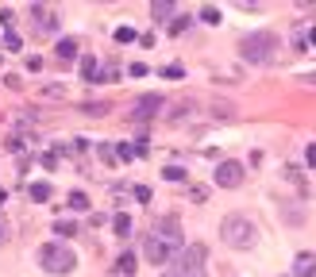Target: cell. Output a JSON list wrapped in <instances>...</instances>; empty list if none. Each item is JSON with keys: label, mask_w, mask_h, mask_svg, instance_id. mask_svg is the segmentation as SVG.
I'll use <instances>...</instances> for the list:
<instances>
[{"label": "cell", "mask_w": 316, "mask_h": 277, "mask_svg": "<svg viewBox=\"0 0 316 277\" xmlns=\"http://www.w3.org/2000/svg\"><path fill=\"white\" fill-rule=\"evenodd\" d=\"M162 277H177V274H162Z\"/></svg>", "instance_id": "d6a6232c"}, {"label": "cell", "mask_w": 316, "mask_h": 277, "mask_svg": "<svg viewBox=\"0 0 316 277\" xmlns=\"http://www.w3.org/2000/svg\"><path fill=\"white\" fill-rule=\"evenodd\" d=\"M116 39H120V43H135V31H131V27H116Z\"/></svg>", "instance_id": "44dd1931"}, {"label": "cell", "mask_w": 316, "mask_h": 277, "mask_svg": "<svg viewBox=\"0 0 316 277\" xmlns=\"http://www.w3.org/2000/svg\"><path fill=\"white\" fill-rule=\"evenodd\" d=\"M70 208H73V212H85V208H89V196H85V193H70Z\"/></svg>", "instance_id": "2e32d148"}, {"label": "cell", "mask_w": 316, "mask_h": 277, "mask_svg": "<svg viewBox=\"0 0 316 277\" xmlns=\"http://www.w3.org/2000/svg\"><path fill=\"white\" fill-rule=\"evenodd\" d=\"M185 27H189V19H185V16H174V19H170V35H181Z\"/></svg>", "instance_id": "d6986e66"}, {"label": "cell", "mask_w": 316, "mask_h": 277, "mask_svg": "<svg viewBox=\"0 0 316 277\" xmlns=\"http://www.w3.org/2000/svg\"><path fill=\"white\" fill-rule=\"evenodd\" d=\"M62 93H66L62 85H47V89H43V97H62Z\"/></svg>", "instance_id": "4316f807"}, {"label": "cell", "mask_w": 316, "mask_h": 277, "mask_svg": "<svg viewBox=\"0 0 316 277\" xmlns=\"http://www.w3.org/2000/svg\"><path fill=\"white\" fill-rule=\"evenodd\" d=\"M43 166L54 169V166H58V154H51V150H47V154H43Z\"/></svg>", "instance_id": "83f0119b"}, {"label": "cell", "mask_w": 316, "mask_h": 277, "mask_svg": "<svg viewBox=\"0 0 316 277\" xmlns=\"http://www.w3.org/2000/svg\"><path fill=\"white\" fill-rule=\"evenodd\" d=\"M305 162H309V166H316V147H309V150H305Z\"/></svg>", "instance_id": "f546056e"}, {"label": "cell", "mask_w": 316, "mask_h": 277, "mask_svg": "<svg viewBox=\"0 0 316 277\" xmlns=\"http://www.w3.org/2000/svg\"><path fill=\"white\" fill-rule=\"evenodd\" d=\"M162 104H166V100H162L158 93H147V97L135 104V115H139V119H151V115H158V108H162Z\"/></svg>", "instance_id": "ba28073f"}, {"label": "cell", "mask_w": 316, "mask_h": 277, "mask_svg": "<svg viewBox=\"0 0 316 277\" xmlns=\"http://www.w3.org/2000/svg\"><path fill=\"white\" fill-rule=\"evenodd\" d=\"M174 250H181L177 243H170V239H162V235H147V243H143V258L151 262V266H166L170 258H174Z\"/></svg>", "instance_id": "5b68a950"}, {"label": "cell", "mask_w": 316, "mask_h": 277, "mask_svg": "<svg viewBox=\"0 0 316 277\" xmlns=\"http://www.w3.org/2000/svg\"><path fill=\"white\" fill-rule=\"evenodd\" d=\"M54 50H58V58H62V62H70V58L77 54V39H58V47H54Z\"/></svg>", "instance_id": "8fae6325"}, {"label": "cell", "mask_w": 316, "mask_h": 277, "mask_svg": "<svg viewBox=\"0 0 316 277\" xmlns=\"http://www.w3.org/2000/svg\"><path fill=\"white\" fill-rule=\"evenodd\" d=\"M309 43H313V47H316V27H313V31H309Z\"/></svg>", "instance_id": "4dcf8cb0"}, {"label": "cell", "mask_w": 316, "mask_h": 277, "mask_svg": "<svg viewBox=\"0 0 316 277\" xmlns=\"http://www.w3.org/2000/svg\"><path fill=\"white\" fill-rule=\"evenodd\" d=\"M151 12H155L158 19H166V16H174V4H166V0H158V4H151Z\"/></svg>", "instance_id": "e0dca14e"}, {"label": "cell", "mask_w": 316, "mask_h": 277, "mask_svg": "<svg viewBox=\"0 0 316 277\" xmlns=\"http://www.w3.org/2000/svg\"><path fill=\"white\" fill-rule=\"evenodd\" d=\"M305 81H316V73H309V77H305Z\"/></svg>", "instance_id": "1f68e13d"}, {"label": "cell", "mask_w": 316, "mask_h": 277, "mask_svg": "<svg viewBox=\"0 0 316 277\" xmlns=\"http://www.w3.org/2000/svg\"><path fill=\"white\" fill-rule=\"evenodd\" d=\"M31 12H35V27H39V35L58 31V16H54V12H47L43 4H31Z\"/></svg>", "instance_id": "52a82bcc"}, {"label": "cell", "mask_w": 316, "mask_h": 277, "mask_svg": "<svg viewBox=\"0 0 316 277\" xmlns=\"http://www.w3.org/2000/svg\"><path fill=\"white\" fill-rule=\"evenodd\" d=\"M293 274L297 277H316V254H297V266H293Z\"/></svg>", "instance_id": "9c48e42d"}, {"label": "cell", "mask_w": 316, "mask_h": 277, "mask_svg": "<svg viewBox=\"0 0 316 277\" xmlns=\"http://www.w3.org/2000/svg\"><path fill=\"white\" fill-rule=\"evenodd\" d=\"M201 19H205V23H220V8H201Z\"/></svg>", "instance_id": "ffe728a7"}, {"label": "cell", "mask_w": 316, "mask_h": 277, "mask_svg": "<svg viewBox=\"0 0 316 277\" xmlns=\"http://www.w3.org/2000/svg\"><path fill=\"white\" fill-rule=\"evenodd\" d=\"M112 231H116V235L123 239V235L131 231V216H127V212H120V216H112Z\"/></svg>", "instance_id": "4fadbf2b"}, {"label": "cell", "mask_w": 316, "mask_h": 277, "mask_svg": "<svg viewBox=\"0 0 316 277\" xmlns=\"http://www.w3.org/2000/svg\"><path fill=\"white\" fill-rule=\"evenodd\" d=\"M81 112H89V115H105V112H108V104H85Z\"/></svg>", "instance_id": "cb8c5ba5"}, {"label": "cell", "mask_w": 316, "mask_h": 277, "mask_svg": "<svg viewBox=\"0 0 316 277\" xmlns=\"http://www.w3.org/2000/svg\"><path fill=\"white\" fill-rule=\"evenodd\" d=\"M274 50H278V39H274L270 31H255V35H247V39L239 43V58H243V62H255V65L274 62Z\"/></svg>", "instance_id": "7a4b0ae2"}, {"label": "cell", "mask_w": 316, "mask_h": 277, "mask_svg": "<svg viewBox=\"0 0 316 277\" xmlns=\"http://www.w3.org/2000/svg\"><path fill=\"white\" fill-rule=\"evenodd\" d=\"M220 235H224L228 246H239V250H251L259 243V227L247 220V216H228V220L220 223Z\"/></svg>", "instance_id": "6da1fadb"}, {"label": "cell", "mask_w": 316, "mask_h": 277, "mask_svg": "<svg viewBox=\"0 0 316 277\" xmlns=\"http://www.w3.org/2000/svg\"><path fill=\"white\" fill-rule=\"evenodd\" d=\"M81 81H97V58H81Z\"/></svg>", "instance_id": "5bb4252c"}, {"label": "cell", "mask_w": 316, "mask_h": 277, "mask_svg": "<svg viewBox=\"0 0 316 277\" xmlns=\"http://www.w3.org/2000/svg\"><path fill=\"white\" fill-rule=\"evenodd\" d=\"M54 231H58V235H73L77 227H73V223H70V220H62V223H58V227H54Z\"/></svg>", "instance_id": "d4e9b609"}, {"label": "cell", "mask_w": 316, "mask_h": 277, "mask_svg": "<svg viewBox=\"0 0 316 277\" xmlns=\"http://www.w3.org/2000/svg\"><path fill=\"white\" fill-rule=\"evenodd\" d=\"M243 181V166L239 162H220V169H216V185L220 189H235Z\"/></svg>", "instance_id": "8992f818"}, {"label": "cell", "mask_w": 316, "mask_h": 277, "mask_svg": "<svg viewBox=\"0 0 316 277\" xmlns=\"http://www.w3.org/2000/svg\"><path fill=\"white\" fill-rule=\"evenodd\" d=\"M135 262H139V258H135L131 250L120 254V258H116V274H120V277H131V274H135Z\"/></svg>", "instance_id": "30bf717a"}, {"label": "cell", "mask_w": 316, "mask_h": 277, "mask_svg": "<svg viewBox=\"0 0 316 277\" xmlns=\"http://www.w3.org/2000/svg\"><path fill=\"white\" fill-rule=\"evenodd\" d=\"M162 77H170V81H174V77H181V65H166V69H162Z\"/></svg>", "instance_id": "484cf974"}, {"label": "cell", "mask_w": 316, "mask_h": 277, "mask_svg": "<svg viewBox=\"0 0 316 277\" xmlns=\"http://www.w3.org/2000/svg\"><path fill=\"white\" fill-rule=\"evenodd\" d=\"M27 143H31V139H27V131H19V135H8V150H12V154H16V150H23Z\"/></svg>", "instance_id": "9a60e30c"}, {"label": "cell", "mask_w": 316, "mask_h": 277, "mask_svg": "<svg viewBox=\"0 0 316 277\" xmlns=\"http://www.w3.org/2000/svg\"><path fill=\"white\" fill-rule=\"evenodd\" d=\"M51 185H47V181H35V185H31V200H39V204H47V200H51Z\"/></svg>", "instance_id": "7c38bea8"}, {"label": "cell", "mask_w": 316, "mask_h": 277, "mask_svg": "<svg viewBox=\"0 0 316 277\" xmlns=\"http://www.w3.org/2000/svg\"><path fill=\"white\" fill-rule=\"evenodd\" d=\"M4 43H8V50H19V47H23V43H19V35H16V31H8V35H4Z\"/></svg>", "instance_id": "7402d4cb"}, {"label": "cell", "mask_w": 316, "mask_h": 277, "mask_svg": "<svg viewBox=\"0 0 316 277\" xmlns=\"http://www.w3.org/2000/svg\"><path fill=\"white\" fill-rule=\"evenodd\" d=\"M205 246H181L174 258V274L177 277H205Z\"/></svg>", "instance_id": "277c9868"}, {"label": "cell", "mask_w": 316, "mask_h": 277, "mask_svg": "<svg viewBox=\"0 0 316 277\" xmlns=\"http://www.w3.org/2000/svg\"><path fill=\"white\" fill-rule=\"evenodd\" d=\"M127 73H131V77H147V62H135Z\"/></svg>", "instance_id": "603a6c76"}, {"label": "cell", "mask_w": 316, "mask_h": 277, "mask_svg": "<svg viewBox=\"0 0 316 277\" xmlns=\"http://www.w3.org/2000/svg\"><path fill=\"white\" fill-rule=\"evenodd\" d=\"M162 177H166V181H185V169H181V166H166V169H162Z\"/></svg>", "instance_id": "ac0fdd59"}, {"label": "cell", "mask_w": 316, "mask_h": 277, "mask_svg": "<svg viewBox=\"0 0 316 277\" xmlns=\"http://www.w3.org/2000/svg\"><path fill=\"white\" fill-rule=\"evenodd\" d=\"M39 262H43L47 274H70V270L77 266V254H73L70 246H62V243H47V246L39 250Z\"/></svg>", "instance_id": "3957f363"}, {"label": "cell", "mask_w": 316, "mask_h": 277, "mask_svg": "<svg viewBox=\"0 0 316 277\" xmlns=\"http://www.w3.org/2000/svg\"><path fill=\"white\" fill-rule=\"evenodd\" d=\"M4 243H8V220L0 216V246H4Z\"/></svg>", "instance_id": "f1b7e54d"}]
</instances>
